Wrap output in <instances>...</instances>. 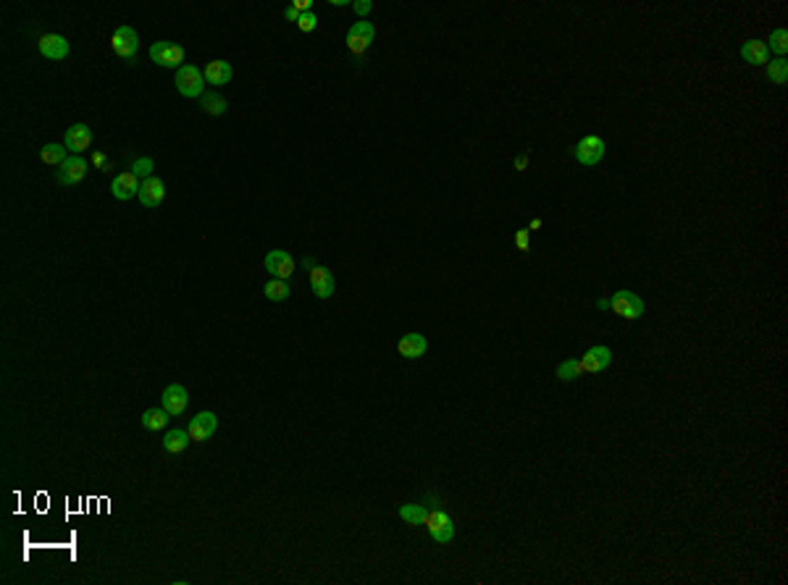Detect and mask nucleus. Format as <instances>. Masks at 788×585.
Segmentation results:
<instances>
[{"label": "nucleus", "mask_w": 788, "mask_h": 585, "mask_svg": "<svg viewBox=\"0 0 788 585\" xmlns=\"http://www.w3.org/2000/svg\"><path fill=\"white\" fill-rule=\"evenodd\" d=\"M597 310H612L615 315L626 317V320H639V317L647 313V302H644L636 291L620 289L612 297L597 299Z\"/></svg>", "instance_id": "1"}, {"label": "nucleus", "mask_w": 788, "mask_h": 585, "mask_svg": "<svg viewBox=\"0 0 788 585\" xmlns=\"http://www.w3.org/2000/svg\"><path fill=\"white\" fill-rule=\"evenodd\" d=\"M605 152H607V145L599 134H586L576 142L573 147V158L579 160L583 169H597L599 163L605 160Z\"/></svg>", "instance_id": "2"}, {"label": "nucleus", "mask_w": 788, "mask_h": 585, "mask_svg": "<svg viewBox=\"0 0 788 585\" xmlns=\"http://www.w3.org/2000/svg\"><path fill=\"white\" fill-rule=\"evenodd\" d=\"M110 48L127 66H134L137 63V50H140V34L131 27H119L113 32V37H110Z\"/></svg>", "instance_id": "3"}, {"label": "nucleus", "mask_w": 788, "mask_h": 585, "mask_svg": "<svg viewBox=\"0 0 788 585\" xmlns=\"http://www.w3.org/2000/svg\"><path fill=\"white\" fill-rule=\"evenodd\" d=\"M176 92L184 95V98H202L205 95V74L192 66V63H184L179 71H176Z\"/></svg>", "instance_id": "4"}, {"label": "nucleus", "mask_w": 788, "mask_h": 585, "mask_svg": "<svg viewBox=\"0 0 788 585\" xmlns=\"http://www.w3.org/2000/svg\"><path fill=\"white\" fill-rule=\"evenodd\" d=\"M423 525H426L429 536L434 538L437 544H441V546L452 544V538H455V522H452V517H449L444 509H429Z\"/></svg>", "instance_id": "5"}, {"label": "nucleus", "mask_w": 788, "mask_h": 585, "mask_svg": "<svg viewBox=\"0 0 788 585\" xmlns=\"http://www.w3.org/2000/svg\"><path fill=\"white\" fill-rule=\"evenodd\" d=\"M373 40H376V27L366 19L355 21V24L347 29V37H344L347 50L352 53V55H366V50L373 45Z\"/></svg>", "instance_id": "6"}, {"label": "nucleus", "mask_w": 788, "mask_h": 585, "mask_svg": "<svg viewBox=\"0 0 788 585\" xmlns=\"http://www.w3.org/2000/svg\"><path fill=\"white\" fill-rule=\"evenodd\" d=\"M150 60L155 66H163V69H176L179 71L184 66V48L176 45V42H153L150 45Z\"/></svg>", "instance_id": "7"}, {"label": "nucleus", "mask_w": 788, "mask_h": 585, "mask_svg": "<svg viewBox=\"0 0 788 585\" xmlns=\"http://www.w3.org/2000/svg\"><path fill=\"white\" fill-rule=\"evenodd\" d=\"M87 171H90V166H87V160L82 155H69L58 166V171H56V181L60 187H74V184H79L87 176Z\"/></svg>", "instance_id": "8"}, {"label": "nucleus", "mask_w": 788, "mask_h": 585, "mask_svg": "<svg viewBox=\"0 0 788 585\" xmlns=\"http://www.w3.org/2000/svg\"><path fill=\"white\" fill-rule=\"evenodd\" d=\"M263 265L273 278H284V281H290L292 273H295V258L287 249H271L263 258Z\"/></svg>", "instance_id": "9"}, {"label": "nucleus", "mask_w": 788, "mask_h": 585, "mask_svg": "<svg viewBox=\"0 0 788 585\" xmlns=\"http://www.w3.org/2000/svg\"><path fill=\"white\" fill-rule=\"evenodd\" d=\"M163 409L169 412L171 417H179L184 415V409L190 407V391L181 386V383H169V386L163 388Z\"/></svg>", "instance_id": "10"}, {"label": "nucleus", "mask_w": 788, "mask_h": 585, "mask_svg": "<svg viewBox=\"0 0 788 585\" xmlns=\"http://www.w3.org/2000/svg\"><path fill=\"white\" fill-rule=\"evenodd\" d=\"M216 428H219V417H216V412H198V415L190 420L187 433H190L192 441L205 444V441L216 433Z\"/></svg>", "instance_id": "11"}, {"label": "nucleus", "mask_w": 788, "mask_h": 585, "mask_svg": "<svg viewBox=\"0 0 788 585\" xmlns=\"http://www.w3.org/2000/svg\"><path fill=\"white\" fill-rule=\"evenodd\" d=\"M581 362V376L583 373H605L609 365H612V349L605 347V344H597V347H591L586 355H583V360H579Z\"/></svg>", "instance_id": "12"}, {"label": "nucleus", "mask_w": 788, "mask_h": 585, "mask_svg": "<svg viewBox=\"0 0 788 585\" xmlns=\"http://www.w3.org/2000/svg\"><path fill=\"white\" fill-rule=\"evenodd\" d=\"M310 273V287H313V294L318 299H329L334 297V289H337V281H334V273H331L326 265H316Z\"/></svg>", "instance_id": "13"}, {"label": "nucleus", "mask_w": 788, "mask_h": 585, "mask_svg": "<svg viewBox=\"0 0 788 585\" xmlns=\"http://www.w3.org/2000/svg\"><path fill=\"white\" fill-rule=\"evenodd\" d=\"M426 349H429V341H426V336L418 334V331H410V334H405V336H399V341H397L399 357H405V360L423 357V355H426Z\"/></svg>", "instance_id": "14"}, {"label": "nucleus", "mask_w": 788, "mask_h": 585, "mask_svg": "<svg viewBox=\"0 0 788 585\" xmlns=\"http://www.w3.org/2000/svg\"><path fill=\"white\" fill-rule=\"evenodd\" d=\"M37 50H40L42 58L63 60L69 55V40L60 37V34H42L40 40H37Z\"/></svg>", "instance_id": "15"}, {"label": "nucleus", "mask_w": 788, "mask_h": 585, "mask_svg": "<svg viewBox=\"0 0 788 585\" xmlns=\"http://www.w3.org/2000/svg\"><path fill=\"white\" fill-rule=\"evenodd\" d=\"M137 197H140V202L148 210H155L158 205H163V199H166V184H163V179H155V176L145 179Z\"/></svg>", "instance_id": "16"}, {"label": "nucleus", "mask_w": 788, "mask_h": 585, "mask_svg": "<svg viewBox=\"0 0 788 585\" xmlns=\"http://www.w3.org/2000/svg\"><path fill=\"white\" fill-rule=\"evenodd\" d=\"M63 145H66V150H69L71 155L84 152V150L92 145L90 126H87V124H74V126H69V129H66V137H63Z\"/></svg>", "instance_id": "17"}, {"label": "nucleus", "mask_w": 788, "mask_h": 585, "mask_svg": "<svg viewBox=\"0 0 788 585\" xmlns=\"http://www.w3.org/2000/svg\"><path fill=\"white\" fill-rule=\"evenodd\" d=\"M140 187H142V181L137 179L131 171H124V173H119L116 179L110 181V195L124 202V199L137 197V195H140Z\"/></svg>", "instance_id": "18"}, {"label": "nucleus", "mask_w": 788, "mask_h": 585, "mask_svg": "<svg viewBox=\"0 0 788 585\" xmlns=\"http://www.w3.org/2000/svg\"><path fill=\"white\" fill-rule=\"evenodd\" d=\"M231 77H234V69H231L229 60L216 58L205 66V81L213 84V87H224V84H229Z\"/></svg>", "instance_id": "19"}, {"label": "nucleus", "mask_w": 788, "mask_h": 585, "mask_svg": "<svg viewBox=\"0 0 788 585\" xmlns=\"http://www.w3.org/2000/svg\"><path fill=\"white\" fill-rule=\"evenodd\" d=\"M741 58L751 63V66H765L770 60V50L765 40H749L741 45Z\"/></svg>", "instance_id": "20"}, {"label": "nucleus", "mask_w": 788, "mask_h": 585, "mask_svg": "<svg viewBox=\"0 0 788 585\" xmlns=\"http://www.w3.org/2000/svg\"><path fill=\"white\" fill-rule=\"evenodd\" d=\"M190 444H192V438L184 428H171V430H166V436H163V449H166L169 454H181V452H187Z\"/></svg>", "instance_id": "21"}, {"label": "nucleus", "mask_w": 788, "mask_h": 585, "mask_svg": "<svg viewBox=\"0 0 788 585\" xmlns=\"http://www.w3.org/2000/svg\"><path fill=\"white\" fill-rule=\"evenodd\" d=\"M66 158H69V150H66V145H58V142H48V145H42L40 160L45 163V166H56V169H58Z\"/></svg>", "instance_id": "22"}, {"label": "nucleus", "mask_w": 788, "mask_h": 585, "mask_svg": "<svg viewBox=\"0 0 788 585\" xmlns=\"http://www.w3.org/2000/svg\"><path fill=\"white\" fill-rule=\"evenodd\" d=\"M226 108H229V103L221 98L219 92H205V95L200 98V110H202L205 116H224Z\"/></svg>", "instance_id": "23"}, {"label": "nucleus", "mask_w": 788, "mask_h": 585, "mask_svg": "<svg viewBox=\"0 0 788 585\" xmlns=\"http://www.w3.org/2000/svg\"><path fill=\"white\" fill-rule=\"evenodd\" d=\"M169 417L171 415L163 407H150V409L142 412V428H148V430H163V428L169 426Z\"/></svg>", "instance_id": "24"}, {"label": "nucleus", "mask_w": 788, "mask_h": 585, "mask_svg": "<svg viewBox=\"0 0 788 585\" xmlns=\"http://www.w3.org/2000/svg\"><path fill=\"white\" fill-rule=\"evenodd\" d=\"M263 294H266L269 302H284V299H290V294H292L290 281H284V278H271V281H266V287H263Z\"/></svg>", "instance_id": "25"}, {"label": "nucleus", "mask_w": 788, "mask_h": 585, "mask_svg": "<svg viewBox=\"0 0 788 585\" xmlns=\"http://www.w3.org/2000/svg\"><path fill=\"white\" fill-rule=\"evenodd\" d=\"M765 74H768V79L773 81V84H778V87L788 84V60L770 58L768 63H765Z\"/></svg>", "instance_id": "26"}, {"label": "nucleus", "mask_w": 788, "mask_h": 585, "mask_svg": "<svg viewBox=\"0 0 788 585\" xmlns=\"http://www.w3.org/2000/svg\"><path fill=\"white\" fill-rule=\"evenodd\" d=\"M426 506L423 504H402L397 509L399 520L405 522V525H423V520H426Z\"/></svg>", "instance_id": "27"}, {"label": "nucleus", "mask_w": 788, "mask_h": 585, "mask_svg": "<svg viewBox=\"0 0 788 585\" xmlns=\"http://www.w3.org/2000/svg\"><path fill=\"white\" fill-rule=\"evenodd\" d=\"M765 45H768L770 53H775L778 58H786V53H788V29L786 27H778V29L770 32V37H768Z\"/></svg>", "instance_id": "28"}, {"label": "nucleus", "mask_w": 788, "mask_h": 585, "mask_svg": "<svg viewBox=\"0 0 788 585\" xmlns=\"http://www.w3.org/2000/svg\"><path fill=\"white\" fill-rule=\"evenodd\" d=\"M557 378H560V381H565V383H570V381L581 378V362H579V360H565V362H560V365H557Z\"/></svg>", "instance_id": "29"}, {"label": "nucleus", "mask_w": 788, "mask_h": 585, "mask_svg": "<svg viewBox=\"0 0 788 585\" xmlns=\"http://www.w3.org/2000/svg\"><path fill=\"white\" fill-rule=\"evenodd\" d=\"M153 169H155V163H153V158H148V155H145V158H137L131 163V173L140 181L150 179V176H153Z\"/></svg>", "instance_id": "30"}, {"label": "nucleus", "mask_w": 788, "mask_h": 585, "mask_svg": "<svg viewBox=\"0 0 788 585\" xmlns=\"http://www.w3.org/2000/svg\"><path fill=\"white\" fill-rule=\"evenodd\" d=\"M297 27H299V32H305V34H310V32H316V29H318V16H316L313 11H308V13H302V16H299Z\"/></svg>", "instance_id": "31"}, {"label": "nucleus", "mask_w": 788, "mask_h": 585, "mask_svg": "<svg viewBox=\"0 0 788 585\" xmlns=\"http://www.w3.org/2000/svg\"><path fill=\"white\" fill-rule=\"evenodd\" d=\"M512 242H515V247H518L520 252H529L531 249V231L529 228H518V231H515V237H512Z\"/></svg>", "instance_id": "32"}, {"label": "nucleus", "mask_w": 788, "mask_h": 585, "mask_svg": "<svg viewBox=\"0 0 788 585\" xmlns=\"http://www.w3.org/2000/svg\"><path fill=\"white\" fill-rule=\"evenodd\" d=\"M352 11H355L358 16H368L370 11H373V3H370V0H355V3H352Z\"/></svg>", "instance_id": "33"}, {"label": "nucleus", "mask_w": 788, "mask_h": 585, "mask_svg": "<svg viewBox=\"0 0 788 585\" xmlns=\"http://www.w3.org/2000/svg\"><path fill=\"white\" fill-rule=\"evenodd\" d=\"M299 16H302V13H299V11L295 8V3L284 8V19H287V21H299Z\"/></svg>", "instance_id": "34"}, {"label": "nucleus", "mask_w": 788, "mask_h": 585, "mask_svg": "<svg viewBox=\"0 0 788 585\" xmlns=\"http://www.w3.org/2000/svg\"><path fill=\"white\" fill-rule=\"evenodd\" d=\"M295 8H297L299 13H308V11H313V0H297Z\"/></svg>", "instance_id": "35"}, {"label": "nucleus", "mask_w": 788, "mask_h": 585, "mask_svg": "<svg viewBox=\"0 0 788 585\" xmlns=\"http://www.w3.org/2000/svg\"><path fill=\"white\" fill-rule=\"evenodd\" d=\"M526 169H529V155L523 152V155L515 158V171H526Z\"/></svg>", "instance_id": "36"}, {"label": "nucleus", "mask_w": 788, "mask_h": 585, "mask_svg": "<svg viewBox=\"0 0 788 585\" xmlns=\"http://www.w3.org/2000/svg\"><path fill=\"white\" fill-rule=\"evenodd\" d=\"M299 263H302V268H308V270H313V268H316V265H318V263H316V260H313V258H302V260H299Z\"/></svg>", "instance_id": "37"}, {"label": "nucleus", "mask_w": 788, "mask_h": 585, "mask_svg": "<svg viewBox=\"0 0 788 585\" xmlns=\"http://www.w3.org/2000/svg\"><path fill=\"white\" fill-rule=\"evenodd\" d=\"M92 160H95L98 166H108V158H105L103 152H95V155H92Z\"/></svg>", "instance_id": "38"}, {"label": "nucleus", "mask_w": 788, "mask_h": 585, "mask_svg": "<svg viewBox=\"0 0 788 585\" xmlns=\"http://www.w3.org/2000/svg\"><path fill=\"white\" fill-rule=\"evenodd\" d=\"M539 228H541V218H531L529 231H539Z\"/></svg>", "instance_id": "39"}]
</instances>
